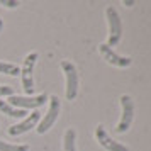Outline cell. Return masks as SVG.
<instances>
[{
  "label": "cell",
  "mask_w": 151,
  "mask_h": 151,
  "mask_svg": "<svg viewBox=\"0 0 151 151\" xmlns=\"http://www.w3.org/2000/svg\"><path fill=\"white\" fill-rule=\"evenodd\" d=\"M76 132L73 127L65 131V136H63V151H76Z\"/></svg>",
  "instance_id": "obj_11"
},
{
  "label": "cell",
  "mask_w": 151,
  "mask_h": 151,
  "mask_svg": "<svg viewBox=\"0 0 151 151\" xmlns=\"http://www.w3.org/2000/svg\"><path fill=\"white\" fill-rule=\"evenodd\" d=\"M122 4H124V5H126V7H132V5H134L136 2H134V0H124Z\"/></svg>",
  "instance_id": "obj_16"
},
{
  "label": "cell",
  "mask_w": 151,
  "mask_h": 151,
  "mask_svg": "<svg viewBox=\"0 0 151 151\" xmlns=\"http://www.w3.org/2000/svg\"><path fill=\"white\" fill-rule=\"evenodd\" d=\"M61 70L65 73V78H66V99L68 100H75L76 93H78V71H76V66L68 60H63L61 61Z\"/></svg>",
  "instance_id": "obj_4"
},
{
  "label": "cell",
  "mask_w": 151,
  "mask_h": 151,
  "mask_svg": "<svg viewBox=\"0 0 151 151\" xmlns=\"http://www.w3.org/2000/svg\"><path fill=\"white\" fill-rule=\"evenodd\" d=\"M39 121H41V112H39V110H32L29 116H26L22 119L21 122L10 126V127H9V134H10V136H21L24 132H29L32 127L37 126Z\"/></svg>",
  "instance_id": "obj_8"
},
{
  "label": "cell",
  "mask_w": 151,
  "mask_h": 151,
  "mask_svg": "<svg viewBox=\"0 0 151 151\" xmlns=\"http://www.w3.org/2000/svg\"><path fill=\"white\" fill-rule=\"evenodd\" d=\"M105 17H107V24H109V39H107V46L114 48L119 44L121 37H122V21H121V15L116 10V7H109L105 9Z\"/></svg>",
  "instance_id": "obj_1"
},
{
  "label": "cell",
  "mask_w": 151,
  "mask_h": 151,
  "mask_svg": "<svg viewBox=\"0 0 151 151\" xmlns=\"http://www.w3.org/2000/svg\"><path fill=\"white\" fill-rule=\"evenodd\" d=\"M14 95V88L9 87V85H0V99L2 97H10Z\"/></svg>",
  "instance_id": "obj_14"
},
{
  "label": "cell",
  "mask_w": 151,
  "mask_h": 151,
  "mask_svg": "<svg viewBox=\"0 0 151 151\" xmlns=\"http://www.w3.org/2000/svg\"><path fill=\"white\" fill-rule=\"evenodd\" d=\"M0 151H29V144H10L0 141Z\"/></svg>",
  "instance_id": "obj_13"
},
{
  "label": "cell",
  "mask_w": 151,
  "mask_h": 151,
  "mask_svg": "<svg viewBox=\"0 0 151 151\" xmlns=\"http://www.w3.org/2000/svg\"><path fill=\"white\" fill-rule=\"evenodd\" d=\"M60 109H61L60 99H58L56 95H51L49 97V109H48V112L44 114V117H42L41 121H39V124L36 126V129H37L39 134L48 132V131L55 126V122L58 121V116H60Z\"/></svg>",
  "instance_id": "obj_2"
},
{
  "label": "cell",
  "mask_w": 151,
  "mask_h": 151,
  "mask_svg": "<svg viewBox=\"0 0 151 151\" xmlns=\"http://www.w3.org/2000/svg\"><path fill=\"white\" fill-rule=\"evenodd\" d=\"M2 29H4V21L0 19V32H2Z\"/></svg>",
  "instance_id": "obj_17"
},
{
  "label": "cell",
  "mask_w": 151,
  "mask_h": 151,
  "mask_svg": "<svg viewBox=\"0 0 151 151\" xmlns=\"http://www.w3.org/2000/svg\"><path fill=\"white\" fill-rule=\"evenodd\" d=\"M48 100V95L46 93H41V95H31V97H24V95H10L9 97L7 102L12 105V107H15V109H37V107H41V105H44V102Z\"/></svg>",
  "instance_id": "obj_6"
},
{
  "label": "cell",
  "mask_w": 151,
  "mask_h": 151,
  "mask_svg": "<svg viewBox=\"0 0 151 151\" xmlns=\"http://www.w3.org/2000/svg\"><path fill=\"white\" fill-rule=\"evenodd\" d=\"M0 112L7 114L9 117H15V119H24V117L27 116V112H26V110L15 109V107H12L7 100H0Z\"/></svg>",
  "instance_id": "obj_10"
},
{
  "label": "cell",
  "mask_w": 151,
  "mask_h": 151,
  "mask_svg": "<svg viewBox=\"0 0 151 151\" xmlns=\"http://www.w3.org/2000/svg\"><path fill=\"white\" fill-rule=\"evenodd\" d=\"M121 105H122V114H121V121L116 126V132L124 134L126 131L131 127V122L134 119V100L131 95H121Z\"/></svg>",
  "instance_id": "obj_5"
},
{
  "label": "cell",
  "mask_w": 151,
  "mask_h": 151,
  "mask_svg": "<svg viewBox=\"0 0 151 151\" xmlns=\"http://www.w3.org/2000/svg\"><path fill=\"white\" fill-rule=\"evenodd\" d=\"M0 73L9 75V76H17V75H21V68L17 65H12V63L0 61Z\"/></svg>",
  "instance_id": "obj_12"
},
{
  "label": "cell",
  "mask_w": 151,
  "mask_h": 151,
  "mask_svg": "<svg viewBox=\"0 0 151 151\" xmlns=\"http://www.w3.org/2000/svg\"><path fill=\"white\" fill-rule=\"evenodd\" d=\"M99 53L102 55V58L109 63V65H114V66H117V68H127V66H131V63H132V60H131L129 56L117 55L116 51H114L112 48H109L105 42L99 46Z\"/></svg>",
  "instance_id": "obj_9"
},
{
  "label": "cell",
  "mask_w": 151,
  "mask_h": 151,
  "mask_svg": "<svg viewBox=\"0 0 151 151\" xmlns=\"http://www.w3.org/2000/svg\"><path fill=\"white\" fill-rule=\"evenodd\" d=\"M0 5H4V7H7V9H15L19 5V2L17 0H0Z\"/></svg>",
  "instance_id": "obj_15"
},
{
  "label": "cell",
  "mask_w": 151,
  "mask_h": 151,
  "mask_svg": "<svg viewBox=\"0 0 151 151\" xmlns=\"http://www.w3.org/2000/svg\"><path fill=\"white\" fill-rule=\"evenodd\" d=\"M39 55L37 53H29L24 60V65L21 68V78H22V88L27 93V97L32 95L34 90V78H32V71H34V65L37 61Z\"/></svg>",
  "instance_id": "obj_3"
},
{
  "label": "cell",
  "mask_w": 151,
  "mask_h": 151,
  "mask_svg": "<svg viewBox=\"0 0 151 151\" xmlns=\"http://www.w3.org/2000/svg\"><path fill=\"white\" fill-rule=\"evenodd\" d=\"M95 139L99 141V144L102 146L104 150H107V151H129V148L126 144L116 141L114 137H110L109 132L105 131V127L102 124H99L95 127Z\"/></svg>",
  "instance_id": "obj_7"
}]
</instances>
